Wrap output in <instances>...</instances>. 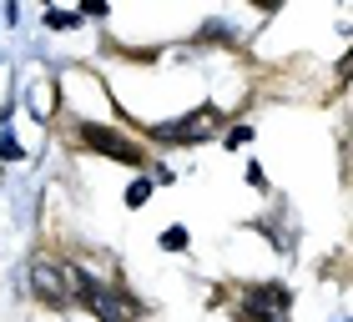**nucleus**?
Returning a JSON list of instances; mask_svg holds the SVG:
<instances>
[{
	"mask_svg": "<svg viewBox=\"0 0 353 322\" xmlns=\"http://www.w3.org/2000/svg\"><path fill=\"white\" fill-rule=\"evenodd\" d=\"M66 277H71V302L96 312L101 322H137L141 317V302L132 292H121V287H111V282H96L86 267H66Z\"/></svg>",
	"mask_w": 353,
	"mask_h": 322,
	"instance_id": "obj_1",
	"label": "nucleus"
},
{
	"mask_svg": "<svg viewBox=\"0 0 353 322\" xmlns=\"http://www.w3.org/2000/svg\"><path fill=\"white\" fill-rule=\"evenodd\" d=\"M293 308V292L283 282H248L237 292V317L243 322H283Z\"/></svg>",
	"mask_w": 353,
	"mask_h": 322,
	"instance_id": "obj_2",
	"label": "nucleus"
},
{
	"mask_svg": "<svg viewBox=\"0 0 353 322\" xmlns=\"http://www.w3.org/2000/svg\"><path fill=\"white\" fill-rule=\"evenodd\" d=\"M147 136L157 147H192V141H207L217 136V111L202 106V111H187V116L176 121H162V126H147Z\"/></svg>",
	"mask_w": 353,
	"mask_h": 322,
	"instance_id": "obj_3",
	"label": "nucleus"
},
{
	"mask_svg": "<svg viewBox=\"0 0 353 322\" xmlns=\"http://www.w3.org/2000/svg\"><path fill=\"white\" fill-rule=\"evenodd\" d=\"M26 282H30V292H36V302H46V308H71L66 262H56V257H30Z\"/></svg>",
	"mask_w": 353,
	"mask_h": 322,
	"instance_id": "obj_4",
	"label": "nucleus"
},
{
	"mask_svg": "<svg viewBox=\"0 0 353 322\" xmlns=\"http://www.w3.org/2000/svg\"><path fill=\"white\" fill-rule=\"evenodd\" d=\"M81 147H91V151H101V156H111V161H121V167H147V151L137 147V141H126L121 131H111V126H96V121H81Z\"/></svg>",
	"mask_w": 353,
	"mask_h": 322,
	"instance_id": "obj_5",
	"label": "nucleus"
},
{
	"mask_svg": "<svg viewBox=\"0 0 353 322\" xmlns=\"http://www.w3.org/2000/svg\"><path fill=\"white\" fill-rule=\"evenodd\" d=\"M46 25H51V30H76L81 15H76V10H46Z\"/></svg>",
	"mask_w": 353,
	"mask_h": 322,
	"instance_id": "obj_6",
	"label": "nucleus"
},
{
	"mask_svg": "<svg viewBox=\"0 0 353 322\" xmlns=\"http://www.w3.org/2000/svg\"><path fill=\"white\" fill-rule=\"evenodd\" d=\"M147 197H152V176H137V182L126 186V206H141Z\"/></svg>",
	"mask_w": 353,
	"mask_h": 322,
	"instance_id": "obj_7",
	"label": "nucleus"
},
{
	"mask_svg": "<svg viewBox=\"0 0 353 322\" xmlns=\"http://www.w3.org/2000/svg\"><path fill=\"white\" fill-rule=\"evenodd\" d=\"M162 247H167V252H182V247H187V227H167V232H162Z\"/></svg>",
	"mask_w": 353,
	"mask_h": 322,
	"instance_id": "obj_8",
	"label": "nucleus"
},
{
	"mask_svg": "<svg viewBox=\"0 0 353 322\" xmlns=\"http://www.w3.org/2000/svg\"><path fill=\"white\" fill-rule=\"evenodd\" d=\"M76 15H91V21H101V15H106V0H81V10H76Z\"/></svg>",
	"mask_w": 353,
	"mask_h": 322,
	"instance_id": "obj_9",
	"label": "nucleus"
},
{
	"mask_svg": "<svg viewBox=\"0 0 353 322\" xmlns=\"http://www.w3.org/2000/svg\"><path fill=\"white\" fill-rule=\"evenodd\" d=\"M0 156H6V161H21V147H15V136H6V131H0Z\"/></svg>",
	"mask_w": 353,
	"mask_h": 322,
	"instance_id": "obj_10",
	"label": "nucleus"
},
{
	"mask_svg": "<svg viewBox=\"0 0 353 322\" xmlns=\"http://www.w3.org/2000/svg\"><path fill=\"white\" fill-rule=\"evenodd\" d=\"M252 136V126H232V131H228V147H237V141H248Z\"/></svg>",
	"mask_w": 353,
	"mask_h": 322,
	"instance_id": "obj_11",
	"label": "nucleus"
},
{
	"mask_svg": "<svg viewBox=\"0 0 353 322\" xmlns=\"http://www.w3.org/2000/svg\"><path fill=\"white\" fill-rule=\"evenodd\" d=\"M6 116H10V111H6V106H0V131H6Z\"/></svg>",
	"mask_w": 353,
	"mask_h": 322,
	"instance_id": "obj_12",
	"label": "nucleus"
}]
</instances>
